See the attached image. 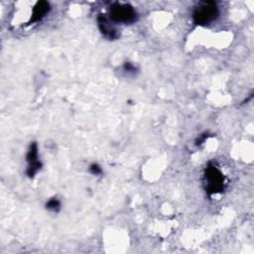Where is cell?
<instances>
[{
  "label": "cell",
  "instance_id": "1",
  "mask_svg": "<svg viewBox=\"0 0 254 254\" xmlns=\"http://www.w3.org/2000/svg\"><path fill=\"white\" fill-rule=\"evenodd\" d=\"M219 15V9L213 1H203L197 4L192 12V21L195 25L205 26L214 20Z\"/></svg>",
  "mask_w": 254,
  "mask_h": 254
},
{
  "label": "cell",
  "instance_id": "2",
  "mask_svg": "<svg viewBox=\"0 0 254 254\" xmlns=\"http://www.w3.org/2000/svg\"><path fill=\"white\" fill-rule=\"evenodd\" d=\"M205 190L209 194H216L224 190L225 180L220 170L212 163H209L204 171Z\"/></svg>",
  "mask_w": 254,
  "mask_h": 254
},
{
  "label": "cell",
  "instance_id": "3",
  "mask_svg": "<svg viewBox=\"0 0 254 254\" xmlns=\"http://www.w3.org/2000/svg\"><path fill=\"white\" fill-rule=\"evenodd\" d=\"M136 10L126 3H114L109 10V19L113 23L130 24L137 19Z\"/></svg>",
  "mask_w": 254,
  "mask_h": 254
},
{
  "label": "cell",
  "instance_id": "4",
  "mask_svg": "<svg viewBox=\"0 0 254 254\" xmlns=\"http://www.w3.org/2000/svg\"><path fill=\"white\" fill-rule=\"evenodd\" d=\"M26 160L28 162L26 174L29 178H34L42 168V163L40 162L38 156V146L36 142L31 143L26 155Z\"/></svg>",
  "mask_w": 254,
  "mask_h": 254
},
{
  "label": "cell",
  "instance_id": "5",
  "mask_svg": "<svg viewBox=\"0 0 254 254\" xmlns=\"http://www.w3.org/2000/svg\"><path fill=\"white\" fill-rule=\"evenodd\" d=\"M97 23L100 32L105 38L109 40H115L119 38V34L115 27V24L109 19V17H107L106 15H99L97 17Z\"/></svg>",
  "mask_w": 254,
  "mask_h": 254
},
{
  "label": "cell",
  "instance_id": "6",
  "mask_svg": "<svg viewBox=\"0 0 254 254\" xmlns=\"http://www.w3.org/2000/svg\"><path fill=\"white\" fill-rule=\"evenodd\" d=\"M50 11H51V6H50V3H48L47 1L36 2L35 6L32 9L31 19L28 24L30 25L32 23L34 24V23H38V22L42 21L48 15V13Z\"/></svg>",
  "mask_w": 254,
  "mask_h": 254
},
{
  "label": "cell",
  "instance_id": "7",
  "mask_svg": "<svg viewBox=\"0 0 254 254\" xmlns=\"http://www.w3.org/2000/svg\"><path fill=\"white\" fill-rule=\"evenodd\" d=\"M46 208L50 211H53V212H58L60 209H61V202L58 198L56 197H53L51 199L48 200V202L46 203Z\"/></svg>",
  "mask_w": 254,
  "mask_h": 254
},
{
  "label": "cell",
  "instance_id": "8",
  "mask_svg": "<svg viewBox=\"0 0 254 254\" xmlns=\"http://www.w3.org/2000/svg\"><path fill=\"white\" fill-rule=\"evenodd\" d=\"M89 172H90L92 175H100V174L102 173V170H101V168H100L97 164L93 163V164H91L90 167H89Z\"/></svg>",
  "mask_w": 254,
  "mask_h": 254
},
{
  "label": "cell",
  "instance_id": "9",
  "mask_svg": "<svg viewBox=\"0 0 254 254\" xmlns=\"http://www.w3.org/2000/svg\"><path fill=\"white\" fill-rule=\"evenodd\" d=\"M123 67H124V70H125V71H128V72H134V71L136 70L135 65H133V64H130V63H125Z\"/></svg>",
  "mask_w": 254,
  "mask_h": 254
},
{
  "label": "cell",
  "instance_id": "10",
  "mask_svg": "<svg viewBox=\"0 0 254 254\" xmlns=\"http://www.w3.org/2000/svg\"><path fill=\"white\" fill-rule=\"evenodd\" d=\"M206 138H207V134H206V133H204V134L200 135V136L197 138L196 142H195V143H196V145H200V144H202Z\"/></svg>",
  "mask_w": 254,
  "mask_h": 254
}]
</instances>
